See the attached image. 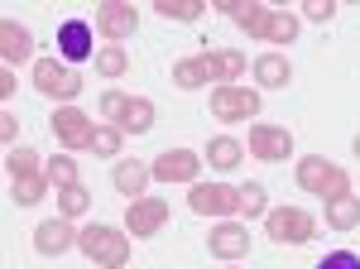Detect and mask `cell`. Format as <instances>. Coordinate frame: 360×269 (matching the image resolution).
<instances>
[{
    "label": "cell",
    "instance_id": "14",
    "mask_svg": "<svg viewBox=\"0 0 360 269\" xmlns=\"http://www.w3.org/2000/svg\"><path fill=\"white\" fill-rule=\"evenodd\" d=\"M207 82H221L217 54H197V58H183V63H173V87H183V92H197V87H207Z\"/></svg>",
    "mask_w": 360,
    "mask_h": 269
},
{
    "label": "cell",
    "instance_id": "11",
    "mask_svg": "<svg viewBox=\"0 0 360 269\" xmlns=\"http://www.w3.org/2000/svg\"><path fill=\"white\" fill-rule=\"evenodd\" d=\"M49 125H53V134L63 139V149H86V144H91V130H96L91 115L77 111V106H58Z\"/></svg>",
    "mask_w": 360,
    "mask_h": 269
},
{
    "label": "cell",
    "instance_id": "19",
    "mask_svg": "<svg viewBox=\"0 0 360 269\" xmlns=\"http://www.w3.org/2000/svg\"><path fill=\"white\" fill-rule=\"evenodd\" d=\"M149 168L139 159H120L115 163V173H111V183H115V192H125V197H144V188H149Z\"/></svg>",
    "mask_w": 360,
    "mask_h": 269
},
{
    "label": "cell",
    "instance_id": "10",
    "mask_svg": "<svg viewBox=\"0 0 360 269\" xmlns=\"http://www.w3.org/2000/svg\"><path fill=\"white\" fill-rule=\"evenodd\" d=\"M149 173H154L159 183H197L202 154H193V149H164L159 159L149 163Z\"/></svg>",
    "mask_w": 360,
    "mask_h": 269
},
{
    "label": "cell",
    "instance_id": "27",
    "mask_svg": "<svg viewBox=\"0 0 360 269\" xmlns=\"http://www.w3.org/2000/svg\"><path fill=\"white\" fill-rule=\"evenodd\" d=\"M120 139H125V134L115 130V125H96V130H91V144H86V149H91L96 159H120Z\"/></svg>",
    "mask_w": 360,
    "mask_h": 269
},
{
    "label": "cell",
    "instance_id": "28",
    "mask_svg": "<svg viewBox=\"0 0 360 269\" xmlns=\"http://www.w3.org/2000/svg\"><path fill=\"white\" fill-rule=\"evenodd\" d=\"M58 212L68 216V221H72V216H82V212H91V192H86L82 183L63 188V192H58Z\"/></svg>",
    "mask_w": 360,
    "mask_h": 269
},
{
    "label": "cell",
    "instance_id": "4",
    "mask_svg": "<svg viewBox=\"0 0 360 269\" xmlns=\"http://www.w3.org/2000/svg\"><path fill=\"white\" fill-rule=\"evenodd\" d=\"M34 87H39L44 96L63 101V106H72V96L82 92V77H77L63 58H39V63H34Z\"/></svg>",
    "mask_w": 360,
    "mask_h": 269
},
{
    "label": "cell",
    "instance_id": "23",
    "mask_svg": "<svg viewBox=\"0 0 360 269\" xmlns=\"http://www.w3.org/2000/svg\"><path fill=\"white\" fill-rule=\"evenodd\" d=\"M327 226H332V231H356V226H360V197H356V192L327 202Z\"/></svg>",
    "mask_w": 360,
    "mask_h": 269
},
{
    "label": "cell",
    "instance_id": "25",
    "mask_svg": "<svg viewBox=\"0 0 360 269\" xmlns=\"http://www.w3.org/2000/svg\"><path fill=\"white\" fill-rule=\"evenodd\" d=\"M53 188L49 183V173H39V178H10V197L20 202V207H34V202H44V192Z\"/></svg>",
    "mask_w": 360,
    "mask_h": 269
},
{
    "label": "cell",
    "instance_id": "38",
    "mask_svg": "<svg viewBox=\"0 0 360 269\" xmlns=\"http://www.w3.org/2000/svg\"><path fill=\"white\" fill-rule=\"evenodd\" d=\"M356 159H360V134H356Z\"/></svg>",
    "mask_w": 360,
    "mask_h": 269
},
{
    "label": "cell",
    "instance_id": "17",
    "mask_svg": "<svg viewBox=\"0 0 360 269\" xmlns=\"http://www.w3.org/2000/svg\"><path fill=\"white\" fill-rule=\"evenodd\" d=\"M115 130L120 134H149L154 130V101L149 96H130L125 111H120V120H115Z\"/></svg>",
    "mask_w": 360,
    "mask_h": 269
},
{
    "label": "cell",
    "instance_id": "36",
    "mask_svg": "<svg viewBox=\"0 0 360 269\" xmlns=\"http://www.w3.org/2000/svg\"><path fill=\"white\" fill-rule=\"evenodd\" d=\"M15 134H20V120H15V111H5V115H0V139H5L10 149H15Z\"/></svg>",
    "mask_w": 360,
    "mask_h": 269
},
{
    "label": "cell",
    "instance_id": "32",
    "mask_svg": "<svg viewBox=\"0 0 360 269\" xmlns=\"http://www.w3.org/2000/svg\"><path fill=\"white\" fill-rule=\"evenodd\" d=\"M293 39H298V15L278 10V15H274V29H269V44H293Z\"/></svg>",
    "mask_w": 360,
    "mask_h": 269
},
{
    "label": "cell",
    "instance_id": "13",
    "mask_svg": "<svg viewBox=\"0 0 360 269\" xmlns=\"http://www.w3.org/2000/svg\"><path fill=\"white\" fill-rule=\"evenodd\" d=\"M207 250L217 255V260H245L250 255V231H245V221H221L212 236H207Z\"/></svg>",
    "mask_w": 360,
    "mask_h": 269
},
{
    "label": "cell",
    "instance_id": "21",
    "mask_svg": "<svg viewBox=\"0 0 360 269\" xmlns=\"http://www.w3.org/2000/svg\"><path fill=\"white\" fill-rule=\"evenodd\" d=\"M240 159H245V144H240V139H231V134H217V139L207 144V163H212V168H221V173H231Z\"/></svg>",
    "mask_w": 360,
    "mask_h": 269
},
{
    "label": "cell",
    "instance_id": "29",
    "mask_svg": "<svg viewBox=\"0 0 360 269\" xmlns=\"http://www.w3.org/2000/svg\"><path fill=\"white\" fill-rule=\"evenodd\" d=\"M217 68H221V87H240V77H245V54L221 49L217 54Z\"/></svg>",
    "mask_w": 360,
    "mask_h": 269
},
{
    "label": "cell",
    "instance_id": "5",
    "mask_svg": "<svg viewBox=\"0 0 360 269\" xmlns=\"http://www.w3.org/2000/svg\"><path fill=\"white\" fill-rule=\"evenodd\" d=\"M188 207L197 216H221V221H231V216H240V188H231V183H193Z\"/></svg>",
    "mask_w": 360,
    "mask_h": 269
},
{
    "label": "cell",
    "instance_id": "1",
    "mask_svg": "<svg viewBox=\"0 0 360 269\" xmlns=\"http://www.w3.org/2000/svg\"><path fill=\"white\" fill-rule=\"evenodd\" d=\"M77 250L101 269H125L130 265V231H115V226L96 221V226H86L82 236H77Z\"/></svg>",
    "mask_w": 360,
    "mask_h": 269
},
{
    "label": "cell",
    "instance_id": "31",
    "mask_svg": "<svg viewBox=\"0 0 360 269\" xmlns=\"http://www.w3.org/2000/svg\"><path fill=\"white\" fill-rule=\"evenodd\" d=\"M269 212V197H264V188H259V183H245V188H240V216H264Z\"/></svg>",
    "mask_w": 360,
    "mask_h": 269
},
{
    "label": "cell",
    "instance_id": "8",
    "mask_svg": "<svg viewBox=\"0 0 360 269\" xmlns=\"http://www.w3.org/2000/svg\"><path fill=\"white\" fill-rule=\"evenodd\" d=\"M250 154L264 159V163L293 159V134L283 130V125H264V120H255V125H250Z\"/></svg>",
    "mask_w": 360,
    "mask_h": 269
},
{
    "label": "cell",
    "instance_id": "9",
    "mask_svg": "<svg viewBox=\"0 0 360 269\" xmlns=\"http://www.w3.org/2000/svg\"><path fill=\"white\" fill-rule=\"evenodd\" d=\"M168 226V202L164 197H135L125 207V231L130 236H159Z\"/></svg>",
    "mask_w": 360,
    "mask_h": 269
},
{
    "label": "cell",
    "instance_id": "30",
    "mask_svg": "<svg viewBox=\"0 0 360 269\" xmlns=\"http://www.w3.org/2000/svg\"><path fill=\"white\" fill-rule=\"evenodd\" d=\"M44 173H49V183L63 192V188H72V183H77V159L58 154V159H49V168H44Z\"/></svg>",
    "mask_w": 360,
    "mask_h": 269
},
{
    "label": "cell",
    "instance_id": "3",
    "mask_svg": "<svg viewBox=\"0 0 360 269\" xmlns=\"http://www.w3.org/2000/svg\"><path fill=\"white\" fill-rule=\"evenodd\" d=\"M264 236L278 245H307L317 236V221L303 207H269L264 212Z\"/></svg>",
    "mask_w": 360,
    "mask_h": 269
},
{
    "label": "cell",
    "instance_id": "37",
    "mask_svg": "<svg viewBox=\"0 0 360 269\" xmlns=\"http://www.w3.org/2000/svg\"><path fill=\"white\" fill-rule=\"evenodd\" d=\"M0 96H5V101L15 96V68H0Z\"/></svg>",
    "mask_w": 360,
    "mask_h": 269
},
{
    "label": "cell",
    "instance_id": "12",
    "mask_svg": "<svg viewBox=\"0 0 360 269\" xmlns=\"http://www.w3.org/2000/svg\"><path fill=\"white\" fill-rule=\"evenodd\" d=\"M77 236H82V231H72L68 216H53V221H39V226H34V250L58 260V255H68V250L77 245Z\"/></svg>",
    "mask_w": 360,
    "mask_h": 269
},
{
    "label": "cell",
    "instance_id": "16",
    "mask_svg": "<svg viewBox=\"0 0 360 269\" xmlns=\"http://www.w3.org/2000/svg\"><path fill=\"white\" fill-rule=\"evenodd\" d=\"M29 54H34V34L25 25H15V20H0V58H5V68L29 63Z\"/></svg>",
    "mask_w": 360,
    "mask_h": 269
},
{
    "label": "cell",
    "instance_id": "18",
    "mask_svg": "<svg viewBox=\"0 0 360 269\" xmlns=\"http://www.w3.org/2000/svg\"><path fill=\"white\" fill-rule=\"evenodd\" d=\"M255 82L269 87V92H278V87L293 82V63H288L283 54H259V58H255Z\"/></svg>",
    "mask_w": 360,
    "mask_h": 269
},
{
    "label": "cell",
    "instance_id": "6",
    "mask_svg": "<svg viewBox=\"0 0 360 269\" xmlns=\"http://www.w3.org/2000/svg\"><path fill=\"white\" fill-rule=\"evenodd\" d=\"M91 25H96V34H101L106 44H120V49H125V39L139 29V10H135V5H125V0H106V5L96 10Z\"/></svg>",
    "mask_w": 360,
    "mask_h": 269
},
{
    "label": "cell",
    "instance_id": "26",
    "mask_svg": "<svg viewBox=\"0 0 360 269\" xmlns=\"http://www.w3.org/2000/svg\"><path fill=\"white\" fill-rule=\"evenodd\" d=\"M154 10H159L164 20H178V25H193V20H202L207 0H154Z\"/></svg>",
    "mask_w": 360,
    "mask_h": 269
},
{
    "label": "cell",
    "instance_id": "2",
    "mask_svg": "<svg viewBox=\"0 0 360 269\" xmlns=\"http://www.w3.org/2000/svg\"><path fill=\"white\" fill-rule=\"evenodd\" d=\"M298 188L336 202V197H351V173L336 168L332 159H322V154H307V159H298Z\"/></svg>",
    "mask_w": 360,
    "mask_h": 269
},
{
    "label": "cell",
    "instance_id": "15",
    "mask_svg": "<svg viewBox=\"0 0 360 269\" xmlns=\"http://www.w3.org/2000/svg\"><path fill=\"white\" fill-rule=\"evenodd\" d=\"M91 20H63V29H58V54H63V63H86L91 58Z\"/></svg>",
    "mask_w": 360,
    "mask_h": 269
},
{
    "label": "cell",
    "instance_id": "22",
    "mask_svg": "<svg viewBox=\"0 0 360 269\" xmlns=\"http://www.w3.org/2000/svg\"><path fill=\"white\" fill-rule=\"evenodd\" d=\"M5 168H10V178H39V173L49 168V159H44L39 149L20 144V149H10V154H5Z\"/></svg>",
    "mask_w": 360,
    "mask_h": 269
},
{
    "label": "cell",
    "instance_id": "34",
    "mask_svg": "<svg viewBox=\"0 0 360 269\" xmlns=\"http://www.w3.org/2000/svg\"><path fill=\"white\" fill-rule=\"evenodd\" d=\"M317 269H360V255L356 250H332V255H322Z\"/></svg>",
    "mask_w": 360,
    "mask_h": 269
},
{
    "label": "cell",
    "instance_id": "35",
    "mask_svg": "<svg viewBox=\"0 0 360 269\" xmlns=\"http://www.w3.org/2000/svg\"><path fill=\"white\" fill-rule=\"evenodd\" d=\"M125 101H130V96H120V92H106V96H101V115H111V120H120V111H125Z\"/></svg>",
    "mask_w": 360,
    "mask_h": 269
},
{
    "label": "cell",
    "instance_id": "39",
    "mask_svg": "<svg viewBox=\"0 0 360 269\" xmlns=\"http://www.w3.org/2000/svg\"><path fill=\"white\" fill-rule=\"evenodd\" d=\"M231 269H236V265H231Z\"/></svg>",
    "mask_w": 360,
    "mask_h": 269
},
{
    "label": "cell",
    "instance_id": "33",
    "mask_svg": "<svg viewBox=\"0 0 360 269\" xmlns=\"http://www.w3.org/2000/svg\"><path fill=\"white\" fill-rule=\"evenodd\" d=\"M303 15L312 20V25H332V20H336V5H332V0H303Z\"/></svg>",
    "mask_w": 360,
    "mask_h": 269
},
{
    "label": "cell",
    "instance_id": "20",
    "mask_svg": "<svg viewBox=\"0 0 360 269\" xmlns=\"http://www.w3.org/2000/svg\"><path fill=\"white\" fill-rule=\"evenodd\" d=\"M274 15H278V10H269V5H255V0H245V5L236 10V25L245 29L250 39H264V44H269V29H274Z\"/></svg>",
    "mask_w": 360,
    "mask_h": 269
},
{
    "label": "cell",
    "instance_id": "7",
    "mask_svg": "<svg viewBox=\"0 0 360 269\" xmlns=\"http://www.w3.org/2000/svg\"><path fill=\"white\" fill-rule=\"evenodd\" d=\"M212 115L217 120H255L259 115V92L255 87H217L212 92Z\"/></svg>",
    "mask_w": 360,
    "mask_h": 269
},
{
    "label": "cell",
    "instance_id": "24",
    "mask_svg": "<svg viewBox=\"0 0 360 269\" xmlns=\"http://www.w3.org/2000/svg\"><path fill=\"white\" fill-rule=\"evenodd\" d=\"M91 68H96V73H101V77H125V73H130V54H125V49H120V44H106V49H101V54L91 58Z\"/></svg>",
    "mask_w": 360,
    "mask_h": 269
}]
</instances>
